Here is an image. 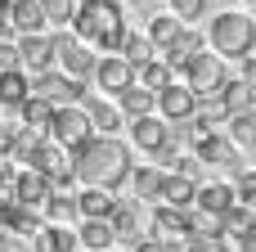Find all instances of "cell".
Listing matches in <instances>:
<instances>
[{
    "mask_svg": "<svg viewBox=\"0 0 256 252\" xmlns=\"http://www.w3.org/2000/svg\"><path fill=\"white\" fill-rule=\"evenodd\" d=\"M135 158L130 144H122L117 135H90L76 153H72V180L76 185H94V189H122L130 176Z\"/></svg>",
    "mask_w": 256,
    "mask_h": 252,
    "instance_id": "cell-1",
    "label": "cell"
},
{
    "mask_svg": "<svg viewBox=\"0 0 256 252\" xmlns=\"http://www.w3.org/2000/svg\"><path fill=\"white\" fill-rule=\"evenodd\" d=\"M68 32L81 45H90L94 54H117L122 41H126V32H130V14L117 0H76Z\"/></svg>",
    "mask_w": 256,
    "mask_h": 252,
    "instance_id": "cell-2",
    "label": "cell"
},
{
    "mask_svg": "<svg viewBox=\"0 0 256 252\" xmlns=\"http://www.w3.org/2000/svg\"><path fill=\"white\" fill-rule=\"evenodd\" d=\"M252 41H256V18L252 14H238V9L216 14L212 27H207V45H212V54H220L225 63L248 59V54H252Z\"/></svg>",
    "mask_w": 256,
    "mask_h": 252,
    "instance_id": "cell-3",
    "label": "cell"
},
{
    "mask_svg": "<svg viewBox=\"0 0 256 252\" xmlns=\"http://www.w3.org/2000/svg\"><path fill=\"white\" fill-rule=\"evenodd\" d=\"M180 81L194 90V99H216L220 86L230 81V63H225L220 54H212V50H198V54L180 68Z\"/></svg>",
    "mask_w": 256,
    "mask_h": 252,
    "instance_id": "cell-4",
    "label": "cell"
},
{
    "mask_svg": "<svg viewBox=\"0 0 256 252\" xmlns=\"http://www.w3.org/2000/svg\"><path fill=\"white\" fill-rule=\"evenodd\" d=\"M50 50H54V68L63 72V77H72V81H90V72H94V50L90 45H81L68 27H58V32H50Z\"/></svg>",
    "mask_w": 256,
    "mask_h": 252,
    "instance_id": "cell-5",
    "label": "cell"
},
{
    "mask_svg": "<svg viewBox=\"0 0 256 252\" xmlns=\"http://www.w3.org/2000/svg\"><path fill=\"white\" fill-rule=\"evenodd\" d=\"M22 167H32L36 176H45L50 189H72V185H76V180H72V153L58 149L54 140H36Z\"/></svg>",
    "mask_w": 256,
    "mask_h": 252,
    "instance_id": "cell-6",
    "label": "cell"
},
{
    "mask_svg": "<svg viewBox=\"0 0 256 252\" xmlns=\"http://www.w3.org/2000/svg\"><path fill=\"white\" fill-rule=\"evenodd\" d=\"M90 135H94V126H90L86 108H81V104H63V108H54V122H50V135H45V140H54V144L68 149V153H76Z\"/></svg>",
    "mask_w": 256,
    "mask_h": 252,
    "instance_id": "cell-7",
    "label": "cell"
},
{
    "mask_svg": "<svg viewBox=\"0 0 256 252\" xmlns=\"http://www.w3.org/2000/svg\"><path fill=\"white\" fill-rule=\"evenodd\" d=\"M32 95L45 99V104H54V108H63V104H81L86 81H72V77H63L58 68H45V72L32 77Z\"/></svg>",
    "mask_w": 256,
    "mask_h": 252,
    "instance_id": "cell-8",
    "label": "cell"
},
{
    "mask_svg": "<svg viewBox=\"0 0 256 252\" xmlns=\"http://www.w3.org/2000/svg\"><path fill=\"white\" fill-rule=\"evenodd\" d=\"M194 108H198V99H194V90L180 81V77H171L162 90H153V113L162 117V122H189L194 117Z\"/></svg>",
    "mask_w": 256,
    "mask_h": 252,
    "instance_id": "cell-9",
    "label": "cell"
},
{
    "mask_svg": "<svg viewBox=\"0 0 256 252\" xmlns=\"http://www.w3.org/2000/svg\"><path fill=\"white\" fill-rule=\"evenodd\" d=\"M108 225H112L117 243H135V239H144V234H148L144 203H135V198H117V207L108 212Z\"/></svg>",
    "mask_w": 256,
    "mask_h": 252,
    "instance_id": "cell-10",
    "label": "cell"
},
{
    "mask_svg": "<svg viewBox=\"0 0 256 252\" xmlns=\"http://www.w3.org/2000/svg\"><path fill=\"white\" fill-rule=\"evenodd\" d=\"M90 81L112 99L117 90H126V86L135 81V68H130L122 54H99V59H94V72H90Z\"/></svg>",
    "mask_w": 256,
    "mask_h": 252,
    "instance_id": "cell-11",
    "label": "cell"
},
{
    "mask_svg": "<svg viewBox=\"0 0 256 252\" xmlns=\"http://www.w3.org/2000/svg\"><path fill=\"white\" fill-rule=\"evenodd\" d=\"M14 45H18V68H22L27 77H36V72L54 68V50H50V32H36V36H14Z\"/></svg>",
    "mask_w": 256,
    "mask_h": 252,
    "instance_id": "cell-12",
    "label": "cell"
},
{
    "mask_svg": "<svg viewBox=\"0 0 256 252\" xmlns=\"http://www.w3.org/2000/svg\"><path fill=\"white\" fill-rule=\"evenodd\" d=\"M0 14H4L9 36H36V32H50V27H45V14H40L36 0H9Z\"/></svg>",
    "mask_w": 256,
    "mask_h": 252,
    "instance_id": "cell-13",
    "label": "cell"
},
{
    "mask_svg": "<svg viewBox=\"0 0 256 252\" xmlns=\"http://www.w3.org/2000/svg\"><path fill=\"white\" fill-rule=\"evenodd\" d=\"M171 140V122H162L158 113H144V117H130V144L135 149H144L148 158L162 149Z\"/></svg>",
    "mask_w": 256,
    "mask_h": 252,
    "instance_id": "cell-14",
    "label": "cell"
},
{
    "mask_svg": "<svg viewBox=\"0 0 256 252\" xmlns=\"http://www.w3.org/2000/svg\"><path fill=\"white\" fill-rule=\"evenodd\" d=\"M230 207H234V185H230V180H202V185L194 189V212L220 221Z\"/></svg>",
    "mask_w": 256,
    "mask_h": 252,
    "instance_id": "cell-15",
    "label": "cell"
},
{
    "mask_svg": "<svg viewBox=\"0 0 256 252\" xmlns=\"http://www.w3.org/2000/svg\"><path fill=\"white\" fill-rule=\"evenodd\" d=\"M198 50H207V36H202L198 27H180V36H176L171 45H162V50H158V59H162L171 72H180V68L198 54Z\"/></svg>",
    "mask_w": 256,
    "mask_h": 252,
    "instance_id": "cell-16",
    "label": "cell"
},
{
    "mask_svg": "<svg viewBox=\"0 0 256 252\" xmlns=\"http://www.w3.org/2000/svg\"><path fill=\"white\" fill-rule=\"evenodd\" d=\"M81 108H86V117H90L94 135H117V131L126 126V117H122V108H117L112 99H99V95H81Z\"/></svg>",
    "mask_w": 256,
    "mask_h": 252,
    "instance_id": "cell-17",
    "label": "cell"
},
{
    "mask_svg": "<svg viewBox=\"0 0 256 252\" xmlns=\"http://www.w3.org/2000/svg\"><path fill=\"white\" fill-rule=\"evenodd\" d=\"M72 203H76V216L81 221H108V212L117 207V194L112 189H94V185H76Z\"/></svg>",
    "mask_w": 256,
    "mask_h": 252,
    "instance_id": "cell-18",
    "label": "cell"
},
{
    "mask_svg": "<svg viewBox=\"0 0 256 252\" xmlns=\"http://www.w3.org/2000/svg\"><path fill=\"white\" fill-rule=\"evenodd\" d=\"M148 234H153V239H189V212L158 203V207L148 212Z\"/></svg>",
    "mask_w": 256,
    "mask_h": 252,
    "instance_id": "cell-19",
    "label": "cell"
},
{
    "mask_svg": "<svg viewBox=\"0 0 256 252\" xmlns=\"http://www.w3.org/2000/svg\"><path fill=\"white\" fill-rule=\"evenodd\" d=\"M162 167H153V162H135L130 167V176H126V185H130V198L135 203H158V189H162Z\"/></svg>",
    "mask_w": 256,
    "mask_h": 252,
    "instance_id": "cell-20",
    "label": "cell"
},
{
    "mask_svg": "<svg viewBox=\"0 0 256 252\" xmlns=\"http://www.w3.org/2000/svg\"><path fill=\"white\" fill-rule=\"evenodd\" d=\"M72 234H76V248L81 252H112L117 248V234H112L108 221H76Z\"/></svg>",
    "mask_w": 256,
    "mask_h": 252,
    "instance_id": "cell-21",
    "label": "cell"
},
{
    "mask_svg": "<svg viewBox=\"0 0 256 252\" xmlns=\"http://www.w3.org/2000/svg\"><path fill=\"white\" fill-rule=\"evenodd\" d=\"M194 189H198V180H194V176L166 171V176H162V189H158V203H166V207H180V212H189V207H194Z\"/></svg>",
    "mask_w": 256,
    "mask_h": 252,
    "instance_id": "cell-22",
    "label": "cell"
},
{
    "mask_svg": "<svg viewBox=\"0 0 256 252\" xmlns=\"http://www.w3.org/2000/svg\"><path fill=\"white\" fill-rule=\"evenodd\" d=\"M27 95H32V77H27L22 68L0 72V113H14V117H18V108L27 104Z\"/></svg>",
    "mask_w": 256,
    "mask_h": 252,
    "instance_id": "cell-23",
    "label": "cell"
},
{
    "mask_svg": "<svg viewBox=\"0 0 256 252\" xmlns=\"http://www.w3.org/2000/svg\"><path fill=\"white\" fill-rule=\"evenodd\" d=\"M40 216L45 225H76V203H72V189H50L45 203H40Z\"/></svg>",
    "mask_w": 256,
    "mask_h": 252,
    "instance_id": "cell-24",
    "label": "cell"
},
{
    "mask_svg": "<svg viewBox=\"0 0 256 252\" xmlns=\"http://www.w3.org/2000/svg\"><path fill=\"white\" fill-rule=\"evenodd\" d=\"M220 108H225V117H238V113H252V104H256V95H252V86L248 81H238V77H230L225 86H220Z\"/></svg>",
    "mask_w": 256,
    "mask_h": 252,
    "instance_id": "cell-25",
    "label": "cell"
},
{
    "mask_svg": "<svg viewBox=\"0 0 256 252\" xmlns=\"http://www.w3.org/2000/svg\"><path fill=\"white\" fill-rule=\"evenodd\" d=\"M112 104L122 108V117H144V113H153V90H144V86H126V90H117L112 95Z\"/></svg>",
    "mask_w": 256,
    "mask_h": 252,
    "instance_id": "cell-26",
    "label": "cell"
},
{
    "mask_svg": "<svg viewBox=\"0 0 256 252\" xmlns=\"http://www.w3.org/2000/svg\"><path fill=\"white\" fill-rule=\"evenodd\" d=\"M18 122H22L27 131H36V135H50V122H54V104H45V99L27 95V104L18 108Z\"/></svg>",
    "mask_w": 256,
    "mask_h": 252,
    "instance_id": "cell-27",
    "label": "cell"
},
{
    "mask_svg": "<svg viewBox=\"0 0 256 252\" xmlns=\"http://www.w3.org/2000/svg\"><path fill=\"white\" fill-rule=\"evenodd\" d=\"M225 140L234 144V149H252L256 144V117L252 113H238V117H225Z\"/></svg>",
    "mask_w": 256,
    "mask_h": 252,
    "instance_id": "cell-28",
    "label": "cell"
},
{
    "mask_svg": "<svg viewBox=\"0 0 256 252\" xmlns=\"http://www.w3.org/2000/svg\"><path fill=\"white\" fill-rule=\"evenodd\" d=\"M180 27H184V23H180L176 14H153L148 27H144V36L153 41V50H162V45H171V41L180 36Z\"/></svg>",
    "mask_w": 256,
    "mask_h": 252,
    "instance_id": "cell-29",
    "label": "cell"
},
{
    "mask_svg": "<svg viewBox=\"0 0 256 252\" xmlns=\"http://www.w3.org/2000/svg\"><path fill=\"white\" fill-rule=\"evenodd\" d=\"M248 230H256V216L248 212V207H238V203H234V207L220 216V239H225V243H234V239H243Z\"/></svg>",
    "mask_w": 256,
    "mask_h": 252,
    "instance_id": "cell-30",
    "label": "cell"
},
{
    "mask_svg": "<svg viewBox=\"0 0 256 252\" xmlns=\"http://www.w3.org/2000/svg\"><path fill=\"white\" fill-rule=\"evenodd\" d=\"M130 68H140V63H148V59H158V50H153V41L144 36V32H126V41H122V50H117Z\"/></svg>",
    "mask_w": 256,
    "mask_h": 252,
    "instance_id": "cell-31",
    "label": "cell"
},
{
    "mask_svg": "<svg viewBox=\"0 0 256 252\" xmlns=\"http://www.w3.org/2000/svg\"><path fill=\"white\" fill-rule=\"evenodd\" d=\"M0 252H45V243H40V230L22 234V230L0 225Z\"/></svg>",
    "mask_w": 256,
    "mask_h": 252,
    "instance_id": "cell-32",
    "label": "cell"
},
{
    "mask_svg": "<svg viewBox=\"0 0 256 252\" xmlns=\"http://www.w3.org/2000/svg\"><path fill=\"white\" fill-rule=\"evenodd\" d=\"M171 77H176V72H171L162 59H148V63H140V68H135V86H144V90H162Z\"/></svg>",
    "mask_w": 256,
    "mask_h": 252,
    "instance_id": "cell-33",
    "label": "cell"
},
{
    "mask_svg": "<svg viewBox=\"0 0 256 252\" xmlns=\"http://www.w3.org/2000/svg\"><path fill=\"white\" fill-rule=\"evenodd\" d=\"M36 5H40V14H45V27H50V32L68 27V23H72V9H76V0H36Z\"/></svg>",
    "mask_w": 256,
    "mask_h": 252,
    "instance_id": "cell-34",
    "label": "cell"
},
{
    "mask_svg": "<svg viewBox=\"0 0 256 252\" xmlns=\"http://www.w3.org/2000/svg\"><path fill=\"white\" fill-rule=\"evenodd\" d=\"M230 185H234V203L248 207V212H256V171H243V176L230 180Z\"/></svg>",
    "mask_w": 256,
    "mask_h": 252,
    "instance_id": "cell-35",
    "label": "cell"
},
{
    "mask_svg": "<svg viewBox=\"0 0 256 252\" xmlns=\"http://www.w3.org/2000/svg\"><path fill=\"white\" fill-rule=\"evenodd\" d=\"M166 5H171V14H176L184 27H194V23L207 14V0H166Z\"/></svg>",
    "mask_w": 256,
    "mask_h": 252,
    "instance_id": "cell-36",
    "label": "cell"
},
{
    "mask_svg": "<svg viewBox=\"0 0 256 252\" xmlns=\"http://www.w3.org/2000/svg\"><path fill=\"white\" fill-rule=\"evenodd\" d=\"M18 68V45H14V36H4L0 41V72H14Z\"/></svg>",
    "mask_w": 256,
    "mask_h": 252,
    "instance_id": "cell-37",
    "label": "cell"
},
{
    "mask_svg": "<svg viewBox=\"0 0 256 252\" xmlns=\"http://www.w3.org/2000/svg\"><path fill=\"white\" fill-rule=\"evenodd\" d=\"M243 68H238V81H248L252 86V95H256V54H248V59H238Z\"/></svg>",
    "mask_w": 256,
    "mask_h": 252,
    "instance_id": "cell-38",
    "label": "cell"
},
{
    "mask_svg": "<svg viewBox=\"0 0 256 252\" xmlns=\"http://www.w3.org/2000/svg\"><path fill=\"white\" fill-rule=\"evenodd\" d=\"M234 248H238V252H256V230H248L243 239H234Z\"/></svg>",
    "mask_w": 256,
    "mask_h": 252,
    "instance_id": "cell-39",
    "label": "cell"
},
{
    "mask_svg": "<svg viewBox=\"0 0 256 252\" xmlns=\"http://www.w3.org/2000/svg\"><path fill=\"white\" fill-rule=\"evenodd\" d=\"M4 36H9V27H4V14H0V41H4Z\"/></svg>",
    "mask_w": 256,
    "mask_h": 252,
    "instance_id": "cell-40",
    "label": "cell"
},
{
    "mask_svg": "<svg viewBox=\"0 0 256 252\" xmlns=\"http://www.w3.org/2000/svg\"><path fill=\"white\" fill-rule=\"evenodd\" d=\"M4 5H9V0H0V9H4Z\"/></svg>",
    "mask_w": 256,
    "mask_h": 252,
    "instance_id": "cell-41",
    "label": "cell"
},
{
    "mask_svg": "<svg viewBox=\"0 0 256 252\" xmlns=\"http://www.w3.org/2000/svg\"><path fill=\"white\" fill-rule=\"evenodd\" d=\"M252 54H256V41H252Z\"/></svg>",
    "mask_w": 256,
    "mask_h": 252,
    "instance_id": "cell-42",
    "label": "cell"
},
{
    "mask_svg": "<svg viewBox=\"0 0 256 252\" xmlns=\"http://www.w3.org/2000/svg\"><path fill=\"white\" fill-rule=\"evenodd\" d=\"M252 117H256V104H252Z\"/></svg>",
    "mask_w": 256,
    "mask_h": 252,
    "instance_id": "cell-43",
    "label": "cell"
},
{
    "mask_svg": "<svg viewBox=\"0 0 256 252\" xmlns=\"http://www.w3.org/2000/svg\"><path fill=\"white\" fill-rule=\"evenodd\" d=\"M248 5H256V0H248Z\"/></svg>",
    "mask_w": 256,
    "mask_h": 252,
    "instance_id": "cell-44",
    "label": "cell"
}]
</instances>
